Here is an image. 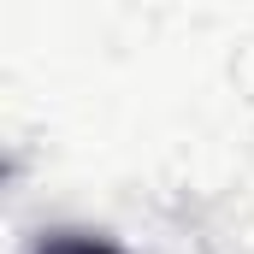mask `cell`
<instances>
[{
  "instance_id": "1",
  "label": "cell",
  "mask_w": 254,
  "mask_h": 254,
  "mask_svg": "<svg viewBox=\"0 0 254 254\" xmlns=\"http://www.w3.org/2000/svg\"><path fill=\"white\" fill-rule=\"evenodd\" d=\"M36 254H119L107 237H89V231H54Z\"/></svg>"
}]
</instances>
